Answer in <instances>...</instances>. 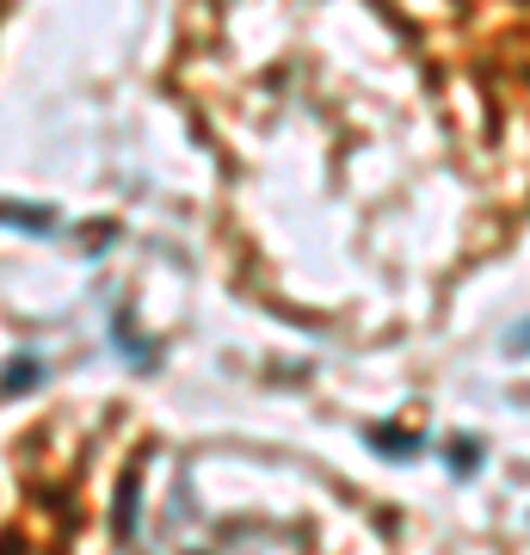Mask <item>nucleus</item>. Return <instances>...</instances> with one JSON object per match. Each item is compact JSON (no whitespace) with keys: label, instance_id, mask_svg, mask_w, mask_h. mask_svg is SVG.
Here are the masks:
<instances>
[{"label":"nucleus","instance_id":"nucleus-1","mask_svg":"<svg viewBox=\"0 0 530 555\" xmlns=\"http://www.w3.org/2000/svg\"><path fill=\"white\" fill-rule=\"evenodd\" d=\"M38 383V358H20V364H7V377H0V396H20Z\"/></svg>","mask_w":530,"mask_h":555},{"label":"nucleus","instance_id":"nucleus-2","mask_svg":"<svg viewBox=\"0 0 530 555\" xmlns=\"http://www.w3.org/2000/svg\"><path fill=\"white\" fill-rule=\"evenodd\" d=\"M451 469H456V476H475V469H481V444L456 438V444H451Z\"/></svg>","mask_w":530,"mask_h":555},{"label":"nucleus","instance_id":"nucleus-3","mask_svg":"<svg viewBox=\"0 0 530 555\" xmlns=\"http://www.w3.org/2000/svg\"><path fill=\"white\" fill-rule=\"evenodd\" d=\"M376 444H383L389 456H413V451H419V438H401V433H376Z\"/></svg>","mask_w":530,"mask_h":555},{"label":"nucleus","instance_id":"nucleus-4","mask_svg":"<svg viewBox=\"0 0 530 555\" xmlns=\"http://www.w3.org/2000/svg\"><path fill=\"white\" fill-rule=\"evenodd\" d=\"M506 352H530V321H518V327L506 334Z\"/></svg>","mask_w":530,"mask_h":555}]
</instances>
